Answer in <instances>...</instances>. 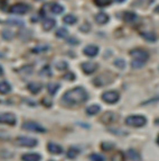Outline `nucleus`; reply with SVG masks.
<instances>
[{
	"instance_id": "a211bd4d",
	"label": "nucleus",
	"mask_w": 159,
	"mask_h": 161,
	"mask_svg": "<svg viewBox=\"0 0 159 161\" xmlns=\"http://www.w3.org/2000/svg\"><path fill=\"white\" fill-rule=\"evenodd\" d=\"M11 92V86L7 81H1L0 82V94L6 95Z\"/></svg>"
},
{
	"instance_id": "cd10ccee",
	"label": "nucleus",
	"mask_w": 159,
	"mask_h": 161,
	"mask_svg": "<svg viewBox=\"0 0 159 161\" xmlns=\"http://www.w3.org/2000/svg\"><path fill=\"white\" fill-rule=\"evenodd\" d=\"M131 65H132V68H135V69H139V68H142L143 65H145V62L135 59L132 62H131Z\"/></svg>"
},
{
	"instance_id": "393cba45",
	"label": "nucleus",
	"mask_w": 159,
	"mask_h": 161,
	"mask_svg": "<svg viewBox=\"0 0 159 161\" xmlns=\"http://www.w3.org/2000/svg\"><path fill=\"white\" fill-rule=\"evenodd\" d=\"M128 157H129L131 160H139V159H140V156H139L135 150H132V149H130V150L128 151Z\"/></svg>"
},
{
	"instance_id": "ddd939ff",
	"label": "nucleus",
	"mask_w": 159,
	"mask_h": 161,
	"mask_svg": "<svg viewBox=\"0 0 159 161\" xmlns=\"http://www.w3.org/2000/svg\"><path fill=\"white\" fill-rule=\"evenodd\" d=\"M115 119H117V116H115L114 113H111V112H108V113H105L102 117H101V121L105 124L112 123V122H114Z\"/></svg>"
},
{
	"instance_id": "f3484780",
	"label": "nucleus",
	"mask_w": 159,
	"mask_h": 161,
	"mask_svg": "<svg viewBox=\"0 0 159 161\" xmlns=\"http://www.w3.org/2000/svg\"><path fill=\"white\" fill-rule=\"evenodd\" d=\"M95 20H96V23H98V24H100V25L106 24V23H108V20H109V16H108L106 14H104V13H100L95 16Z\"/></svg>"
},
{
	"instance_id": "39448f33",
	"label": "nucleus",
	"mask_w": 159,
	"mask_h": 161,
	"mask_svg": "<svg viewBox=\"0 0 159 161\" xmlns=\"http://www.w3.org/2000/svg\"><path fill=\"white\" fill-rule=\"evenodd\" d=\"M23 129L27 130V131L37 132V133H44V132H46L45 127H43L42 125H39L38 123H35V122H25L23 124Z\"/></svg>"
},
{
	"instance_id": "9b49d317",
	"label": "nucleus",
	"mask_w": 159,
	"mask_h": 161,
	"mask_svg": "<svg viewBox=\"0 0 159 161\" xmlns=\"http://www.w3.org/2000/svg\"><path fill=\"white\" fill-rule=\"evenodd\" d=\"M28 90H29L32 94H38V92L42 90L43 85L40 82H29L28 86H27Z\"/></svg>"
},
{
	"instance_id": "2eb2a0df",
	"label": "nucleus",
	"mask_w": 159,
	"mask_h": 161,
	"mask_svg": "<svg viewBox=\"0 0 159 161\" xmlns=\"http://www.w3.org/2000/svg\"><path fill=\"white\" fill-rule=\"evenodd\" d=\"M24 161H40V156L38 153H26L21 157Z\"/></svg>"
},
{
	"instance_id": "f8f14e48",
	"label": "nucleus",
	"mask_w": 159,
	"mask_h": 161,
	"mask_svg": "<svg viewBox=\"0 0 159 161\" xmlns=\"http://www.w3.org/2000/svg\"><path fill=\"white\" fill-rule=\"evenodd\" d=\"M47 149L50 153H53V154H59V153L63 152V148H62L59 144H56V143H48L47 145Z\"/></svg>"
},
{
	"instance_id": "bb28decb",
	"label": "nucleus",
	"mask_w": 159,
	"mask_h": 161,
	"mask_svg": "<svg viewBox=\"0 0 159 161\" xmlns=\"http://www.w3.org/2000/svg\"><path fill=\"white\" fill-rule=\"evenodd\" d=\"M142 37H145L147 41H150V42H155L156 41V36L152 33H142Z\"/></svg>"
},
{
	"instance_id": "f704fd0d",
	"label": "nucleus",
	"mask_w": 159,
	"mask_h": 161,
	"mask_svg": "<svg viewBox=\"0 0 159 161\" xmlns=\"http://www.w3.org/2000/svg\"><path fill=\"white\" fill-rule=\"evenodd\" d=\"M48 50V46H38V47L34 48L33 50V52H36V53H38V52H44V51H47Z\"/></svg>"
},
{
	"instance_id": "0eeeda50",
	"label": "nucleus",
	"mask_w": 159,
	"mask_h": 161,
	"mask_svg": "<svg viewBox=\"0 0 159 161\" xmlns=\"http://www.w3.org/2000/svg\"><path fill=\"white\" fill-rule=\"evenodd\" d=\"M131 55L135 58L136 60H140L142 62H146L149 59V54L145 50H141V48H135L131 51Z\"/></svg>"
},
{
	"instance_id": "f03ea898",
	"label": "nucleus",
	"mask_w": 159,
	"mask_h": 161,
	"mask_svg": "<svg viewBox=\"0 0 159 161\" xmlns=\"http://www.w3.org/2000/svg\"><path fill=\"white\" fill-rule=\"evenodd\" d=\"M147 119L145 116H140V115H133V116H128L126 118V124L129 125V126H133V127H141L143 125H146Z\"/></svg>"
},
{
	"instance_id": "a19ab883",
	"label": "nucleus",
	"mask_w": 159,
	"mask_h": 161,
	"mask_svg": "<svg viewBox=\"0 0 159 161\" xmlns=\"http://www.w3.org/2000/svg\"><path fill=\"white\" fill-rule=\"evenodd\" d=\"M115 1H118V3H123L125 0H115Z\"/></svg>"
},
{
	"instance_id": "412c9836",
	"label": "nucleus",
	"mask_w": 159,
	"mask_h": 161,
	"mask_svg": "<svg viewBox=\"0 0 159 161\" xmlns=\"http://www.w3.org/2000/svg\"><path fill=\"white\" fill-rule=\"evenodd\" d=\"M59 83H55V82H50L49 85L47 86V90L49 92V95H55L57 92V90L59 89Z\"/></svg>"
},
{
	"instance_id": "79ce46f5",
	"label": "nucleus",
	"mask_w": 159,
	"mask_h": 161,
	"mask_svg": "<svg viewBox=\"0 0 159 161\" xmlns=\"http://www.w3.org/2000/svg\"><path fill=\"white\" fill-rule=\"evenodd\" d=\"M157 142H158V144H159V134H158V137H157Z\"/></svg>"
},
{
	"instance_id": "2f4dec72",
	"label": "nucleus",
	"mask_w": 159,
	"mask_h": 161,
	"mask_svg": "<svg viewBox=\"0 0 159 161\" xmlns=\"http://www.w3.org/2000/svg\"><path fill=\"white\" fill-rule=\"evenodd\" d=\"M40 75H46V77H50L52 72H50V69L48 65H46L45 68H43L42 71H40Z\"/></svg>"
},
{
	"instance_id": "f257e3e1",
	"label": "nucleus",
	"mask_w": 159,
	"mask_h": 161,
	"mask_svg": "<svg viewBox=\"0 0 159 161\" xmlns=\"http://www.w3.org/2000/svg\"><path fill=\"white\" fill-rule=\"evenodd\" d=\"M88 97V92H85L82 87H76V88L65 92L63 96V100L64 103L69 105H76L86 102Z\"/></svg>"
},
{
	"instance_id": "7c9ffc66",
	"label": "nucleus",
	"mask_w": 159,
	"mask_h": 161,
	"mask_svg": "<svg viewBox=\"0 0 159 161\" xmlns=\"http://www.w3.org/2000/svg\"><path fill=\"white\" fill-rule=\"evenodd\" d=\"M90 159L92 161H104V157H102L101 154H98V153H93L90 156Z\"/></svg>"
},
{
	"instance_id": "aec40b11",
	"label": "nucleus",
	"mask_w": 159,
	"mask_h": 161,
	"mask_svg": "<svg viewBox=\"0 0 159 161\" xmlns=\"http://www.w3.org/2000/svg\"><path fill=\"white\" fill-rule=\"evenodd\" d=\"M101 107L99 106V105H91V106H89L88 108H86V113L89 114V115H96V114L100 112Z\"/></svg>"
},
{
	"instance_id": "6ab92c4d",
	"label": "nucleus",
	"mask_w": 159,
	"mask_h": 161,
	"mask_svg": "<svg viewBox=\"0 0 159 161\" xmlns=\"http://www.w3.org/2000/svg\"><path fill=\"white\" fill-rule=\"evenodd\" d=\"M50 11L55 14V15H59V14H62L64 11V7L59 5V3H52L50 5Z\"/></svg>"
},
{
	"instance_id": "e433bc0d",
	"label": "nucleus",
	"mask_w": 159,
	"mask_h": 161,
	"mask_svg": "<svg viewBox=\"0 0 159 161\" xmlns=\"http://www.w3.org/2000/svg\"><path fill=\"white\" fill-rule=\"evenodd\" d=\"M157 102H159V96H157V97H155V98H152V99H149V100H147V102L142 103V105L152 104V103H157Z\"/></svg>"
},
{
	"instance_id": "20e7f679",
	"label": "nucleus",
	"mask_w": 159,
	"mask_h": 161,
	"mask_svg": "<svg viewBox=\"0 0 159 161\" xmlns=\"http://www.w3.org/2000/svg\"><path fill=\"white\" fill-rule=\"evenodd\" d=\"M102 100L108 104H115L118 100L120 99V95L118 92H114V90H110V92H105L102 94Z\"/></svg>"
},
{
	"instance_id": "c85d7f7f",
	"label": "nucleus",
	"mask_w": 159,
	"mask_h": 161,
	"mask_svg": "<svg viewBox=\"0 0 159 161\" xmlns=\"http://www.w3.org/2000/svg\"><path fill=\"white\" fill-rule=\"evenodd\" d=\"M95 5L100 6V7H105V6H109L112 3L111 0H94Z\"/></svg>"
},
{
	"instance_id": "6e6552de",
	"label": "nucleus",
	"mask_w": 159,
	"mask_h": 161,
	"mask_svg": "<svg viewBox=\"0 0 159 161\" xmlns=\"http://www.w3.org/2000/svg\"><path fill=\"white\" fill-rule=\"evenodd\" d=\"M16 116L11 113H3L0 114V123L8 124V125H15L16 124Z\"/></svg>"
},
{
	"instance_id": "c9c22d12",
	"label": "nucleus",
	"mask_w": 159,
	"mask_h": 161,
	"mask_svg": "<svg viewBox=\"0 0 159 161\" xmlns=\"http://www.w3.org/2000/svg\"><path fill=\"white\" fill-rule=\"evenodd\" d=\"M64 79H66V80H74L75 79V75L73 72H69L66 75H64Z\"/></svg>"
},
{
	"instance_id": "9d476101",
	"label": "nucleus",
	"mask_w": 159,
	"mask_h": 161,
	"mask_svg": "<svg viewBox=\"0 0 159 161\" xmlns=\"http://www.w3.org/2000/svg\"><path fill=\"white\" fill-rule=\"evenodd\" d=\"M83 53H84L86 57L94 58L96 54L99 53V47L95 45H88L84 50H83Z\"/></svg>"
},
{
	"instance_id": "4be33fe9",
	"label": "nucleus",
	"mask_w": 159,
	"mask_h": 161,
	"mask_svg": "<svg viewBox=\"0 0 159 161\" xmlns=\"http://www.w3.org/2000/svg\"><path fill=\"white\" fill-rule=\"evenodd\" d=\"M77 22V18L74 16V15H66V16L64 17V23L67 25H74L75 23Z\"/></svg>"
},
{
	"instance_id": "1a4fd4ad",
	"label": "nucleus",
	"mask_w": 159,
	"mask_h": 161,
	"mask_svg": "<svg viewBox=\"0 0 159 161\" xmlns=\"http://www.w3.org/2000/svg\"><path fill=\"white\" fill-rule=\"evenodd\" d=\"M81 68L84 71L86 75H91L98 69V64L96 63H93V62H83L81 64Z\"/></svg>"
},
{
	"instance_id": "4468645a",
	"label": "nucleus",
	"mask_w": 159,
	"mask_h": 161,
	"mask_svg": "<svg viewBox=\"0 0 159 161\" xmlns=\"http://www.w3.org/2000/svg\"><path fill=\"white\" fill-rule=\"evenodd\" d=\"M55 25H56L55 19L47 17V18H45L44 19V22H43V28H44L45 31H50Z\"/></svg>"
},
{
	"instance_id": "7ed1b4c3",
	"label": "nucleus",
	"mask_w": 159,
	"mask_h": 161,
	"mask_svg": "<svg viewBox=\"0 0 159 161\" xmlns=\"http://www.w3.org/2000/svg\"><path fill=\"white\" fill-rule=\"evenodd\" d=\"M9 11L11 14H15V15H25V14L29 11V6L23 3H15V5H13L9 8Z\"/></svg>"
},
{
	"instance_id": "473e14b6",
	"label": "nucleus",
	"mask_w": 159,
	"mask_h": 161,
	"mask_svg": "<svg viewBox=\"0 0 159 161\" xmlns=\"http://www.w3.org/2000/svg\"><path fill=\"white\" fill-rule=\"evenodd\" d=\"M3 37L5 38V40H11V38L13 37V35L11 34L9 31H3Z\"/></svg>"
},
{
	"instance_id": "a878e982",
	"label": "nucleus",
	"mask_w": 159,
	"mask_h": 161,
	"mask_svg": "<svg viewBox=\"0 0 159 161\" xmlns=\"http://www.w3.org/2000/svg\"><path fill=\"white\" fill-rule=\"evenodd\" d=\"M55 67H56V69L59 70V71H63V70H66L69 65H67V62H65V61H59V62H57V63H56Z\"/></svg>"
},
{
	"instance_id": "b1692460",
	"label": "nucleus",
	"mask_w": 159,
	"mask_h": 161,
	"mask_svg": "<svg viewBox=\"0 0 159 161\" xmlns=\"http://www.w3.org/2000/svg\"><path fill=\"white\" fill-rule=\"evenodd\" d=\"M67 35H69V33H67L66 28H59V30H57V32H56V37H59V38H66Z\"/></svg>"
},
{
	"instance_id": "58836bf2",
	"label": "nucleus",
	"mask_w": 159,
	"mask_h": 161,
	"mask_svg": "<svg viewBox=\"0 0 159 161\" xmlns=\"http://www.w3.org/2000/svg\"><path fill=\"white\" fill-rule=\"evenodd\" d=\"M3 75V67L0 65V75Z\"/></svg>"
},
{
	"instance_id": "72a5a7b5",
	"label": "nucleus",
	"mask_w": 159,
	"mask_h": 161,
	"mask_svg": "<svg viewBox=\"0 0 159 161\" xmlns=\"http://www.w3.org/2000/svg\"><path fill=\"white\" fill-rule=\"evenodd\" d=\"M112 148H113V144H112V143H105V142L102 143V149H103V150L109 151V150H111Z\"/></svg>"
},
{
	"instance_id": "ea45409f",
	"label": "nucleus",
	"mask_w": 159,
	"mask_h": 161,
	"mask_svg": "<svg viewBox=\"0 0 159 161\" xmlns=\"http://www.w3.org/2000/svg\"><path fill=\"white\" fill-rule=\"evenodd\" d=\"M155 11H156L157 14H159V6H157L156 8H155Z\"/></svg>"
},
{
	"instance_id": "5701e85b",
	"label": "nucleus",
	"mask_w": 159,
	"mask_h": 161,
	"mask_svg": "<svg viewBox=\"0 0 159 161\" xmlns=\"http://www.w3.org/2000/svg\"><path fill=\"white\" fill-rule=\"evenodd\" d=\"M80 153V150L77 148H74V147H72L69 151H67V158L69 159H75L77 157V154Z\"/></svg>"
},
{
	"instance_id": "423d86ee",
	"label": "nucleus",
	"mask_w": 159,
	"mask_h": 161,
	"mask_svg": "<svg viewBox=\"0 0 159 161\" xmlns=\"http://www.w3.org/2000/svg\"><path fill=\"white\" fill-rule=\"evenodd\" d=\"M16 142L18 143V145L20 147H27V148H33L36 147L37 144V140L33 139V137H26V136H19L16 140Z\"/></svg>"
},
{
	"instance_id": "4c0bfd02",
	"label": "nucleus",
	"mask_w": 159,
	"mask_h": 161,
	"mask_svg": "<svg viewBox=\"0 0 159 161\" xmlns=\"http://www.w3.org/2000/svg\"><path fill=\"white\" fill-rule=\"evenodd\" d=\"M6 5V1L5 0H0V8H3V9H6L5 7H3V6Z\"/></svg>"
},
{
	"instance_id": "c756f323",
	"label": "nucleus",
	"mask_w": 159,
	"mask_h": 161,
	"mask_svg": "<svg viewBox=\"0 0 159 161\" xmlns=\"http://www.w3.org/2000/svg\"><path fill=\"white\" fill-rule=\"evenodd\" d=\"M114 65L117 68H119V69H125L126 68V61L122 59H118L114 61Z\"/></svg>"
},
{
	"instance_id": "dca6fc26",
	"label": "nucleus",
	"mask_w": 159,
	"mask_h": 161,
	"mask_svg": "<svg viewBox=\"0 0 159 161\" xmlns=\"http://www.w3.org/2000/svg\"><path fill=\"white\" fill-rule=\"evenodd\" d=\"M123 19L128 23H135L136 20L138 19V17H137V15H136L135 13H132V11H126V13L123 14Z\"/></svg>"
}]
</instances>
